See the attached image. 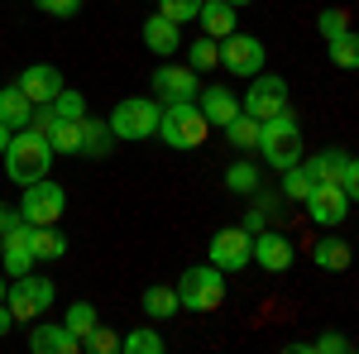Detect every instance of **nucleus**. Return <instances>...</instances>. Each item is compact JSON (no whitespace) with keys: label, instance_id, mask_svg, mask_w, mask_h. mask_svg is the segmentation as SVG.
<instances>
[{"label":"nucleus","instance_id":"obj_1","mask_svg":"<svg viewBox=\"0 0 359 354\" xmlns=\"http://www.w3.org/2000/svg\"><path fill=\"white\" fill-rule=\"evenodd\" d=\"M5 177L15 182V187H29V182H39V177H48V168H53V144L48 135L39 130V125H25V130H15L10 144H5Z\"/></svg>","mask_w":359,"mask_h":354},{"label":"nucleus","instance_id":"obj_2","mask_svg":"<svg viewBox=\"0 0 359 354\" xmlns=\"http://www.w3.org/2000/svg\"><path fill=\"white\" fill-rule=\"evenodd\" d=\"M302 149H306V139H302V125H297L292 110H283V115H273V120L259 125V144H254V154H264V163L273 168V172L302 163Z\"/></svg>","mask_w":359,"mask_h":354},{"label":"nucleus","instance_id":"obj_3","mask_svg":"<svg viewBox=\"0 0 359 354\" xmlns=\"http://www.w3.org/2000/svg\"><path fill=\"white\" fill-rule=\"evenodd\" d=\"M158 120H163V101H158V96H125V101H115L106 125H111L115 139L139 144V139L158 135Z\"/></svg>","mask_w":359,"mask_h":354},{"label":"nucleus","instance_id":"obj_4","mask_svg":"<svg viewBox=\"0 0 359 354\" xmlns=\"http://www.w3.org/2000/svg\"><path fill=\"white\" fill-rule=\"evenodd\" d=\"M230 292V273H221L216 264H196L177 278V301H182V311H216Z\"/></svg>","mask_w":359,"mask_h":354},{"label":"nucleus","instance_id":"obj_5","mask_svg":"<svg viewBox=\"0 0 359 354\" xmlns=\"http://www.w3.org/2000/svg\"><path fill=\"white\" fill-rule=\"evenodd\" d=\"M57 301V282L48 278H39V273H25V278H10V287H5V306H10V316L15 321H25L34 326L39 316H48Z\"/></svg>","mask_w":359,"mask_h":354},{"label":"nucleus","instance_id":"obj_6","mask_svg":"<svg viewBox=\"0 0 359 354\" xmlns=\"http://www.w3.org/2000/svg\"><path fill=\"white\" fill-rule=\"evenodd\" d=\"M211 135V125H206V115L196 101H168L163 106V120H158V139H163L168 149H201Z\"/></svg>","mask_w":359,"mask_h":354},{"label":"nucleus","instance_id":"obj_7","mask_svg":"<svg viewBox=\"0 0 359 354\" xmlns=\"http://www.w3.org/2000/svg\"><path fill=\"white\" fill-rule=\"evenodd\" d=\"M20 191H25L20 196V220L25 225H57L62 211H67V191L57 187L53 177H39V182H29Z\"/></svg>","mask_w":359,"mask_h":354},{"label":"nucleus","instance_id":"obj_8","mask_svg":"<svg viewBox=\"0 0 359 354\" xmlns=\"http://www.w3.org/2000/svg\"><path fill=\"white\" fill-rule=\"evenodd\" d=\"M206 264H216L221 273H240L245 264H254V235H249L245 225L216 230L211 245H206Z\"/></svg>","mask_w":359,"mask_h":354},{"label":"nucleus","instance_id":"obj_9","mask_svg":"<svg viewBox=\"0 0 359 354\" xmlns=\"http://www.w3.org/2000/svg\"><path fill=\"white\" fill-rule=\"evenodd\" d=\"M240 110L254 115L259 125L273 120V115H283V110H287V82H283L278 72H259V77H249V91L240 96Z\"/></svg>","mask_w":359,"mask_h":354},{"label":"nucleus","instance_id":"obj_10","mask_svg":"<svg viewBox=\"0 0 359 354\" xmlns=\"http://www.w3.org/2000/svg\"><path fill=\"white\" fill-rule=\"evenodd\" d=\"M264 62H269V48H264V39H254V34H225L221 39V67L230 77H259L264 72Z\"/></svg>","mask_w":359,"mask_h":354},{"label":"nucleus","instance_id":"obj_11","mask_svg":"<svg viewBox=\"0 0 359 354\" xmlns=\"http://www.w3.org/2000/svg\"><path fill=\"white\" fill-rule=\"evenodd\" d=\"M196 91H201V72H196L192 62H172L163 57L158 67H154V96L158 101H196Z\"/></svg>","mask_w":359,"mask_h":354},{"label":"nucleus","instance_id":"obj_12","mask_svg":"<svg viewBox=\"0 0 359 354\" xmlns=\"http://www.w3.org/2000/svg\"><path fill=\"white\" fill-rule=\"evenodd\" d=\"M302 206H306V216L316 220V225H326V230L345 225V216H350V196H345L340 182H316Z\"/></svg>","mask_w":359,"mask_h":354},{"label":"nucleus","instance_id":"obj_13","mask_svg":"<svg viewBox=\"0 0 359 354\" xmlns=\"http://www.w3.org/2000/svg\"><path fill=\"white\" fill-rule=\"evenodd\" d=\"M0 273L5 278H25L34 273V249H29V225H10L5 235H0Z\"/></svg>","mask_w":359,"mask_h":354},{"label":"nucleus","instance_id":"obj_14","mask_svg":"<svg viewBox=\"0 0 359 354\" xmlns=\"http://www.w3.org/2000/svg\"><path fill=\"white\" fill-rule=\"evenodd\" d=\"M292 259H297V249H292V240L283 230H259L254 235V264L264 273H287Z\"/></svg>","mask_w":359,"mask_h":354},{"label":"nucleus","instance_id":"obj_15","mask_svg":"<svg viewBox=\"0 0 359 354\" xmlns=\"http://www.w3.org/2000/svg\"><path fill=\"white\" fill-rule=\"evenodd\" d=\"M29 350L34 354H77L82 340L62 326V321H43V316H39V321L29 326Z\"/></svg>","mask_w":359,"mask_h":354},{"label":"nucleus","instance_id":"obj_16","mask_svg":"<svg viewBox=\"0 0 359 354\" xmlns=\"http://www.w3.org/2000/svg\"><path fill=\"white\" fill-rule=\"evenodd\" d=\"M62 86H67V82H62V72H57L53 62H29L25 72H20V91H25L34 106H48Z\"/></svg>","mask_w":359,"mask_h":354},{"label":"nucleus","instance_id":"obj_17","mask_svg":"<svg viewBox=\"0 0 359 354\" xmlns=\"http://www.w3.org/2000/svg\"><path fill=\"white\" fill-rule=\"evenodd\" d=\"M196 106H201V115H206L211 130H225V125L240 115V96H235L230 86H201V91H196Z\"/></svg>","mask_w":359,"mask_h":354},{"label":"nucleus","instance_id":"obj_18","mask_svg":"<svg viewBox=\"0 0 359 354\" xmlns=\"http://www.w3.org/2000/svg\"><path fill=\"white\" fill-rule=\"evenodd\" d=\"M144 48L158 53V57L182 53V25H172L168 15H149L144 20Z\"/></svg>","mask_w":359,"mask_h":354},{"label":"nucleus","instance_id":"obj_19","mask_svg":"<svg viewBox=\"0 0 359 354\" xmlns=\"http://www.w3.org/2000/svg\"><path fill=\"white\" fill-rule=\"evenodd\" d=\"M196 25H201L206 39H216V43H221L225 34H235V29H240V15H235V5H230V0H201Z\"/></svg>","mask_w":359,"mask_h":354},{"label":"nucleus","instance_id":"obj_20","mask_svg":"<svg viewBox=\"0 0 359 354\" xmlns=\"http://www.w3.org/2000/svg\"><path fill=\"white\" fill-rule=\"evenodd\" d=\"M311 264H316V268H331V273H345L355 264V249L345 245L340 235H321V240L311 245Z\"/></svg>","mask_w":359,"mask_h":354},{"label":"nucleus","instance_id":"obj_21","mask_svg":"<svg viewBox=\"0 0 359 354\" xmlns=\"http://www.w3.org/2000/svg\"><path fill=\"white\" fill-rule=\"evenodd\" d=\"M0 125H10V130L34 125V101L20 91V82H15V86H0Z\"/></svg>","mask_w":359,"mask_h":354},{"label":"nucleus","instance_id":"obj_22","mask_svg":"<svg viewBox=\"0 0 359 354\" xmlns=\"http://www.w3.org/2000/svg\"><path fill=\"white\" fill-rule=\"evenodd\" d=\"M29 249H34V264H53L67 254V235L57 225H29Z\"/></svg>","mask_w":359,"mask_h":354},{"label":"nucleus","instance_id":"obj_23","mask_svg":"<svg viewBox=\"0 0 359 354\" xmlns=\"http://www.w3.org/2000/svg\"><path fill=\"white\" fill-rule=\"evenodd\" d=\"M139 306H144V316H149V321H172V316L182 311V301H177V287H168V282H154V287H144Z\"/></svg>","mask_w":359,"mask_h":354},{"label":"nucleus","instance_id":"obj_24","mask_svg":"<svg viewBox=\"0 0 359 354\" xmlns=\"http://www.w3.org/2000/svg\"><path fill=\"white\" fill-rule=\"evenodd\" d=\"M259 187H264V168L254 163V158H235V163L225 168V191H235V196H254Z\"/></svg>","mask_w":359,"mask_h":354},{"label":"nucleus","instance_id":"obj_25","mask_svg":"<svg viewBox=\"0 0 359 354\" xmlns=\"http://www.w3.org/2000/svg\"><path fill=\"white\" fill-rule=\"evenodd\" d=\"M43 135H48V144H53V154H67V158L82 154V120H62V115H57Z\"/></svg>","mask_w":359,"mask_h":354},{"label":"nucleus","instance_id":"obj_26","mask_svg":"<svg viewBox=\"0 0 359 354\" xmlns=\"http://www.w3.org/2000/svg\"><path fill=\"white\" fill-rule=\"evenodd\" d=\"M345 163H350L345 149H321V154L306 158V172H311L316 182H340V177H345Z\"/></svg>","mask_w":359,"mask_h":354},{"label":"nucleus","instance_id":"obj_27","mask_svg":"<svg viewBox=\"0 0 359 354\" xmlns=\"http://www.w3.org/2000/svg\"><path fill=\"white\" fill-rule=\"evenodd\" d=\"M111 144H115L111 125L86 115V120H82V154H86V158H106V154H111Z\"/></svg>","mask_w":359,"mask_h":354},{"label":"nucleus","instance_id":"obj_28","mask_svg":"<svg viewBox=\"0 0 359 354\" xmlns=\"http://www.w3.org/2000/svg\"><path fill=\"white\" fill-rule=\"evenodd\" d=\"M326 48H331V62L340 67V72H359V34L355 29H345V34L331 39Z\"/></svg>","mask_w":359,"mask_h":354},{"label":"nucleus","instance_id":"obj_29","mask_svg":"<svg viewBox=\"0 0 359 354\" xmlns=\"http://www.w3.org/2000/svg\"><path fill=\"white\" fill-rule=\"evenodd\" d=\"M225 139H230V144H235L240 154H254V144H259V120L240 110V115H235V120L225 125Z\"/></svg>","mask_w":359,"mask_h":354},{"label":"nucleus","instance_id":"obj_30","mask_svg":"<svg viewBox=\"0 0 359 354\" xmlns=\"http://www.w3.org/2000/svg\"><path fill=\"white\" fill-rule=\"evenodd\" d=\"M62 326L72 330L77 340H86L91 330L101 326V316H96V306H91V301H72V306H67V316H62Z\"/></svg>","mask_w":359,"mask_h":354},{"label":"nucleus","instance_id":"obj_31","mask_svg":"<svg viewBox=\"0 0 359 354\" xmlns=\"http://www.w3.org/2000/svg\"><path fill=\"white\" fill-rule=\"evenodd\" d=\"M311 187H316V177L306 172V163L283 168V196H287V201H306V196H311Z\"/></svg>","mask_w":359,"mask_h":354},{"label":"nucleus","instance_id":"obj_32","mask_svg":"<svg viewBox=\"0 0 359 354\" xmlns=\"http://www.w3.org/2000/svg\"><path fill=\"white\" fill-rule=\"evenodd\" d=\"M120 350L125 354H163V335L154 326H135L125 340H120Z\"/></svg>","mask_w":359,"mask_h":354},{"label":"nucleus","instance_id":"obj_33","mask_svg":"<svg viewBox=\"0 0 359 354\" xmlns=\"http://www.w3.org/2000/svg\"><path fill=\"white\" fill-rule=\"evenodd\" d=\"M187 62H192L196 72H211V67H221V43L216 39H192V53H187Z\"/></svg>","mask_w":359,"mask_h":354},{"label":"nucleus","instance_id":"obj_34","mask_svg":"<svg viewBox=\"0 0 359 354\" xmlns=\"http://www.w3.org/2000/svg\"><path fill=\"white\" fill-rule=\"evenodd\" d=\"M48 106H53L62 120H86V115H91V110H86V96H82V91H72V86H62Z\"/></svg>","mask_w":359,"mask_h":354},{"label":"nucleus","instance_id":"obj_35","mask_svg":"<svg viewBox=\"0 0 359 354\" xmlns=\"http://www.w3.org/2000/svg\"><path fill=\"white\" fill-rule=\"evenodd\" d=\"M316 29H321V39H326V43H331V39H340V34L350 29V10H340V5L321 10V15H316Z\"/></svg>","mask_w":359,"mask_h":354},{"label":"nucleus","instance_id":"obj_36","mask_svg":"<svg viewBox=\"0 0 359 354\" xmlns=\"http://www.w3.org/2000/svg\"><path fill=\"white\" fill-rule=\"evenodd\" d=\"M120 340H125V335H115L111 326H96V330L82 340V350H86V354H120Z\"/></svg>","mask_w":359,"mask_h":354},{"label":"nucleus","instance_id":"obj_37","mask_svg":"<svg viewBox=\"0 0 359 354\" xmlns=\"http://www.w3.org/2000/svg\"><path fill=\"white\" fill-rule=\"evenodd\" d=\"M158 15H168L172 25H187L201 15V0H158Z\"/></svg>","mask_w":359,"mask_h":354},{"label":"nucleus","instance_id":"obj_38","mask_svg":"<svg viewBox=\"0 0 359 354\" xmlns=\"http://www.w3.org/2000/svg\"><path fill=\"white\" fill-rule=\"evenodd\" d=\"M311 350H316V354H350V335H340V330H326L321 340H311Z\"/></svg>","mask_w":359,"mask_h":354},{"label":"nucleus","instance_id":"obj_39","mask_svg":"<svg viewBox=\"0 0 359 354\" xmlns=\"http://www.w3.org/2000/svg\"><path fill=\"white\" fill-rule=\"evenodd\" d=\"M283 201H287L283 191H254V206H259V211H264V216H269V220H278V216H283V211H287Z\"/></svg>","mask_w":359,"mask_h":354},{"label":"nucleus","instance_id":"obj_40","mask_svg":"<svg viewBox=\"0 0 359 354\" xmlns=\"http://www.w3.org/2000/svg\"><path fill=\"white\" fill-rule=\"evenodd\" d=\"M39 10L53 15V20H72V15L82 10V0H39Z\"/></svg>","mask_w":359,"mask_h":354},{"label":"nucleus","instance_id":"obj_41","mask_svg":"<svg viewBox=\"0 0 359 354\" xmlns=\"http://www.w3.org/2000/svg\"><path fill=\"white\" fill-rule=\"evenodd\" d=\"M340 187H345V196H350V201H359V158H350V163H345Z\"/></svg>","mask_w":359,"mask_h":354},{"label":"nucleus","instance_id":"obj_42","mask_svg":"<svg viewBox=\"0 0 359 354\" xmlns=\"http://www.w3.org/2000/svg\"><path fill=\"white\" fill-rule=\"evenodd\" d=\"M240 225H245L249 235H259V230H269V216H264L259 206H249V211H245V220H240Z\"/></svg>","mask_w":359,"mask_h":354},{"label":"nucleus","instance_id":"obj_43","mask_svg":"<svg viewBox=\"0 0 359 354\" xmlns=\"http://www.w3.org/2000/svg\"><path fill=\"white\" fill-rule=\"evenodd\" d=\"M10 330H15V316H10V306H5V301H0V340H5V335H10Z\"/></svg>","mask_w":359,"mask_h":354},{"label":"nucleus","instance_id":"obj_44","mask_svg":"<svg viewBox=\"0 0 359 354\" xmlns=\"http://www.w3.org/2000/svg\"><path fill=\"white\" fill-rule=\"evenodd\" d=\"M10 225H20V211H10V206H0V235H5Z\"/></svg>","mask_w":359,"mask_h":354},{"label":"nucleus","instance_id":"obj_45","mask_svg":"<svg viewBox=\"0 0 359 354\" xmlns=\"http://www.w3.org/2000/svg\"><path fill=\"white\" fill-rule=\"evenodd\" d=\"M10 135H15V130H10V125H0V154H5V144H10Z\"/></svg>","mask_w":359,"mask_h":354},{"label":"nucleus","instance_id":"obj_46","mask_svg":"<svg viewBox=\"0 0 359 354\" xmlns=\"http://www.w3.org/2000/svg\"><path fill=\"white\" fill-rule=\"evenodd\" d=\"M5 287H10V282H5V273H0V301H5Z\"/></svg>","mask_w":359,"mask_h":354},{"label":"nucleus","instance_id":"obj_47","mask_svg":"<svg viewBox=\"0 0 359 354\" xmlns=\"http://www.w3.org/2000/svg\"><path fill=\"white\" fill-rule=\"evenodd\" d=\"M230 5H235V10H240V5H254V0H230Z\"/></svg>","mask_w":359,"mask_h":354}]
</instances>
